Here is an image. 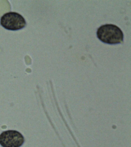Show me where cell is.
I'll use <instances>...</instances> for the list:
<instances>
[{
	"instance_id": "cell-1",
	"label": "cell",
	"mask_w": 131,
	"mask_h": 147,
	"mask_svg": "<svg viewBox=\"0 0 131 147\" xmlns=\"http://www.w3.org/2000/svg\"><path fill=\"white\" fill-rule=\"evenodd\" d=\"M96 34L102 42L109 44H116L122 42L124 34L118 26L113 24H106L100 27Z\"/></svg>"
},
{
	"instance_id": "cell-2",
	"label": "cell",
	"mask_w": 131,
	"mask_h": 147,
	"mask_svg": "<svg viewBox=\"0 0 131 147\" xmlns=\"http://www.w3.org/2000/svg\"><path fill=\"white\" fill-rule=\"evenodd\" d=\"M0 24L4 28L12 31L22 29L26 25L24 17L15 12H8L3 15L1 18Z\"/></svg>"
},
{
	"instance_id": "cell-4",
	"label": "cell",
	"mask_w": 131,
	"mask_h": 147,
	"mask_svg": "<svg viewBox=\"0 0 131 147\" xmlns=\"http://www.w3.org/2000/svg\"><path fill=\"white\" fill-rule=\"evenodd\" d=\"M56 105H57V108H58V111H59L60 115V116L61 117L62 119L64 121V123H65V125H66L67 127V128L68 129L70 133H71V136H72V138H73V140H74L76 144H77V146L78 147H80V146H79V143H78L77 141V140H76L75 138V137L74 135H73V133H72V131H71V129H70V127H69L68 125H67V123L66 121H65V119H64V117H63V115L62 114L61 112L60 109V108L59 107H58V104H57V102H56Z\"/></svg>"
},
{
	"instance_id": "cell-3",
	"label": "cell",
	"mask_w": 131,
	"mask_h": 147,
	"mask_svg": "<svg viewBox=\"0 0 131 147\" xmlns=\"http://www.w3.org/2000/svg\"><path fill=\"white\" fill-rule=\"evenodd\" d=\"M24 142L23 136L16 131H5L0 135V144L3 147H20Z\"/></svg>"
}]
</instances>
